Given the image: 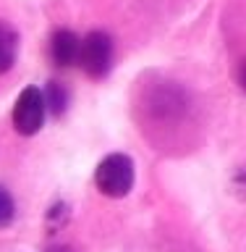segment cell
I'll return each mask as SVG.
<instances>
[{"mask_svg": "<svg viewBox=\"0 0 246 252\" xmlns=\"http://www.w3.org/2000/svg\"><path fill=\"white\" fill-rule=\"evenodd\" d=\"M42 94H45V105L50 108L55 116L66 110V105H68V92L63 90L58 82H50V84H47V90H45Z\"/></svg>", "mask_w": 246, "mask_h": 252, "instance_id": "cell-6", "label": "cell"}, {"mask_svg": "<svg viewBox=\"0 0 246 252\" xmlns=\"http://www.w3.org/2000/svg\"><path fill=\"white\" fill-rule=\"evenodd\" d=\"M16 55H19V34L8 24L0 21V74L11 71V66L16 63Z\"/></svg>", "mask_w": 246, "mask_h": 252, "instance_id": "cell-5", "label": "cell"}, {"mask_svg": "<svg viewBox=\"0 0 246 252\" xmlns=\"http://www.w3.org/2000/svg\"><path fill=\"white\" fill-rule=\"evenodd\" d=\"M79 47H82V39H79L71 29H58L50 39V58L55 66L68 68L79 61Z\"/></svg>", "mask_w": 246, "mask_h": 252, "instance_id": "cell-4", "label": "cell"}, {"mask_svg": "<svg viewBox=\"0 0 246 252\" xmlns=\"http://www.w3.org/2000/svg\"><path fill=\"white\" fill-rule=\"evenodd\" d=\"M241 87L246 90V66H244V71H241Z\"/></svg>", "mask_w": 246, "mask_h": 252, "instance_id": "cell-8", "label": "cell"}, {"mask_svg": "<svg viewBox=\"0 0 246 252\" xmlns=\"http://www.w3.org/2000/svg\"><path fill=\"white\" fill-rule=\"evenodd\" d=\"M16 218V205H13V197L8 194L5 187H0V228L11 226Z\"/></svg>", "mask_w": 246, "mask_h": 252, "instance_id": "cell-7", "label": "cell"}, {"mask_svg": "<svg viewBox=\"0 0 246 252\" xmlns=\"http://www.w3.org/2000/svg\"><path fill=\"white\" fill-rule=\"evenodd\" d=\"M79 66L89 79H102L108 76L110 66H113V39L108 32H89L82 39L79 47Z\"/></svg>", "mask_w": 246, "mask_h": 252, "instance_id": "cell-2", "label": "cell"}, {"mask_svg": "<svg viewBox=\"0 0 246 252\" xmlns=\"http://www.w3.org/2000/svg\"><path fill=\"white\" fill-rule=\"evenodd\" d=\"M94 184L105 197H126L134 187V160L123 153L102 158L94 171Z\"/></svg>", "mask_w": 246, "mask_h": 252, "instance_id": "cell-1", "label": "cell"}, {"mask_svg": "<svg viewBox=\"0 0 246 252\" xmlns=\"http://www.w3.org/2000/svg\"><path fill=\"white\" fill-rule=\"evenodd\" d=\"M45 113H47V105H45V94L39 87H27L21 90V94L16 97V105H13V129L24 134V137H31L42 129L45 124Z\"/></svg>", "mask_w": 246, "mask_h": 252, "instance_id": "cell-3", "label": "cell"}]
</instances>
